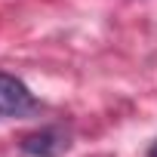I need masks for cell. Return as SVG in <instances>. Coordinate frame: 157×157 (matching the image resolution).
Masks as SVG:
<instances>
[{"mask_svg": "<svg viewBox=\"0 0 157 157\" xmlns=\"http://www.w3.org/2000/svg\"><path fill=\"white\" fill-rule=\"evenodd\" d=\"M37 108V99L34 93L16 80L13 74H3L0 71V114H10V117H22V114H31Z\"/></svg>", "mask_w": 157, "mask_h": 157, "instance_id": "cell-1", "label": "cell"}, {"mask_svg": "<svg viewBox=\"0 0 157 157\" xmlns=\"http://www.w3.org/2000/svg\"><path fill=\"white\" fill-rule=\"evenodd\" d=\"M22 148H25V154H34V157H56L68 148V136L59 129H43V132L28 136Z\"/></svg>", "mask_w": 157, "mask_h": 157, "instance_id": "cell-2", "label": "cell"}, {"mask_svg": "<svg viewBox=\"0 0 157 157\" xmlns=\"http://www.w3.org/2000/svg\"><path fill=\"white\" fill-rule=\"evenodd\" d=\"M151 157H157V145H154V151H151Z\"/></svg>", "mask_w": 157, "mask_h": 157, "instance_id": "cell-3", "label": "cell"}]
</instances>
